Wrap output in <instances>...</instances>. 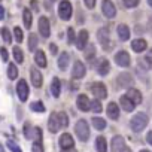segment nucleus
I'll list each match as a JSON object with an SVG mask.
<instances>
[{
	"label": "nucleus",
	"instance_id": "47",
	"mask_svg": "<svg viewBox=\"0 0 152 152\" xmlns=\"http://www.w3.org/2000/svg\"><path fill=\"white\" fill-rule=\"evenodd\" d=\"M145 60H146V61H148V63H149V64L152 66V49H151V51H149V52L146 54V57H145Z\"/></svg>",
	"mask_w": 152,
	"mask_h": 152
},
{
	"label": "nucleus",
	"instance_id": "17",
	"mask_svg": "<svg viewBox=\"0 0 152 152\" xmlns=\"http://www.w3.org/2000/svg\"><path fill=\"white\" fill-rule=\"evenodd\" d=\"M76 48L78 49H85V46L88 45V31L87 30H81L78 37H76Z\"/></svg>",
	"mask_w": 152,
	"mask_h": 152
},
{
	"label": "nucleus",
	"instance_id": "4",
	"mask_svg": "<svg viewBox=\"0 0 152 152\" xmlns=\"http://www.w3.org/2000/svg\"><path fill=\"white\" fill-rule=\"evenodd\" d=\"M90 90H91L93 96L96 99H99V100H103V99L107 97V88H106V85L103 82H93Z\"/></svg>",
	"mask_w": 152,
	"mask_h": 152
},
{
	"label": "nucleus",
	"instance_id": "24",
	"mask_svg": "<svg viewBox=\"0 0 152 152\" xmlns=\"http://www.w3.org/2000/svg\"><path fill=\"white\" fill-rule=\"evenodd\" d=\"M69 63H70V55L67 52H61L58 57V67L61 70H66L69 67Z\"/></svg>",
	"mask_w": 152,
	"mask_h": 152
},
{
	"label": "nucleus",
	"instance_id": "33",
	"mask_svg": "<svg viewBox=\"0 0 152 152\" xmlns=\"http://www.w3.org/2000/svg\"><path fill=\"white\" fill-rule=\"evenodd\" d=\"M85 60L88 61H93V58L96 57V46L94 45H88V48L85 49V54H84Z\"/></svg>",
	"mask_w": 152,
	"mask_h": 152
},
{
	"label": "nucleus",
	"instance_id": "56",
	"mask_svg": "<svg viewBox=\"0 0 152 152\" xmlns=\"http://www.w3.org/2000/svg\"><path fill=\"white\" fill-rule=\"evenodd\" d=\"M148 3H149V6L152 8V0H148Z\"/></svg>",
	"mask_w": 152,
	"mask_h": 152
},
{
	"label": "nucleus",
	"instance_id": "30",
	"mask_svg": "<svg viewBox=\"0 0 152 152\" xmlns=\"http://www.w3.org/2000/svg\"><path fill=\"white\" fill-rule=\"evenodd\" d=\"M8 78H9L11 81H14V79L18 78V69H17V66L12 64V63H9V66H8Z\"/></svg>",
	"mask_w": 152,
	"mask_h": 152
},
{
	"label": "nucleus",
	"instance_id": "51",
	"mask_svg": "<svg viewBox=\"0 0 152 152\" xmlns=\"http://www.w3.org/2000/svg\"><path fill=\"white\" fill-rule=\"evenodd\" d=\"M84 21H85V18H84V14L79 11V12H78V23H84Z\"/></svg>",
	"mask_w": 152,
	"mask_h": 152
},
{
	"label": "nucleus",
	"instance_id": "55",
	"mask_svg": "<svg viewBox=\"0 0 152 152\" xmlns=\"http://www.w3.org/2000/svg\"><path fill=\"white\" fill-rule=\"evenodd\" d=\"M149 28H151V33H152V18L149 20Z\"/></svg>",
	"mask_w": 152,
	"mask_h": 152
},
{
	"label": "nucleus",
	"instance_id": "6",
	"mask_svg": "<svg viewBox=\"0 0 152 152\" xmlns=\"http://www.w3.org/2000/svg\"><path fill=\"white\" fill-rule=\"evenodd\" d=\"M102 11H103L104 17L109 18V20H112V18L116 15V8H115V5L112 3V0H103Z\"/></svg>",
	"mask_w": 152,
	"mask_h": 152
},
{
	"label": "nucleus",
	"instance_id": "42",
	"mask_svg": "<svg viewBox=\"0 0 152 152\" xmlns=\"http://www.w3.org/2000/svg\"><path fill=\"white\" fill-rule=\"evenodd\" d=\"M33 130H34V128H31V125L27 122V124L24 125V136H26L27 139H31V137H33Z\"/></svg>",
	"mask_w": 152,
	"mask_h": 152
},
{
	"label": "nucleus",
	"instance_id": "35",
	"mask_svg": "<svg viewBox=\"0 0 152 152\" xmlns=\"http://www.w3.org/2000/svg\"><path fill=\"white\" fill-rule=\"evenodd\" d=\"M58 119H60V125L61 128H66L69 125V116L66 112H58Z\"/></svg>",
	"mask_w": 152,
	"mask_h": 152
},
{
	"label": "nucleus",
	"instance_id": "36",
	"mask_svg": "<svg viewBox=\"0 0 152 152\" xmlns=\"http://www.w3.org/2000/svg\"><path fill=\"white\" fill-rule=\"evenodd\" d=\"M14 36H15V40H17L18 43H21V42H23V39H24V34H23V30H21V27H15V28H14Z\"/></svg>",
	"mask_w": 152,
	"mask_h": 152
},
{
	"label": "nucleus",
	"instance_id": "11",
	"mask_svg": "<svg viewBox=\"0 0 152 152\" xmlns=\"http://www.w3.org/2000/svg\"><path fill=\"white\" fill-rule=\"evenodd\" d=\"M76 106H78V109L82 110V112H90L91 110V100L85 94H81L76 99Z\"/></svg>",
	"mask_w": 152,
	"mask_h": 152
},
{
	"label": "nucleus",
	"instance_id": "58",
	"mask_svg": "<svg viewBox=\"0 0 152 152\" xmlns=\"http://www.w3.org/2000/svg\"><path fill=\"white\" fill-rule=\"evenodd\" d=\"M51 2H57V0H51Z\"/></svg>",
	"mask_w": 152,
	"mask_h": 152
},
{
	"label": "nucleus",
	"instance_id": "10",
	"mask_svg": "<svg viewBox=\"0 0 152 152\" xmlns=\"http://www.w3.org/2000/svg\"><path fill=\"white\" fill-rule=\"evenodd\" d=\"M87 73V69H85V64L81 63V61H76L73 64V69H72V76L73 79H82Z\"/></svg>",
	"mask_w": 152,
	"mask_h": 152
},
{
	"label": "nucleus",
	"instance_id": "39",
	"mask_svg": "<svg viewBox=\"0 0 152 152\" xmlns=\"http://www.w3.org/2000/svg\"><path fill=\"white\" fill-rule=\"evenodd\" d=\"M6 146L9 148V151H11V152H23V151H21V148H20L14 140H8V142H6Z\"/></svg>",
	"mask_w": 152,
	"mask_h": 152
},
{
	"label": "nucleus",
	"instance_id": "18",
	"mask_svg": "<svg viewBox=\"0 0 152 152\" xmlns=\"http://www.w3.org/2000/svg\"><path fill=\"white\" fill-rule=\"evenodd\" d=\"M134 104H140L142 102H143V96H142V93L139 91V90H136V88H130L128 90V93L125 94Z\"/></svg>",
	"mask_w": 152,
	"mask_h": 152
},
{
	"label": "nucleus",
	"instance_id": "57",
	"mask_svg": "<svg viewBox=\"0 0 152 152\" xmlns=\"http://www.w3.org/2000/svg\"><path fill=\"white\" fill-rule=\"evenodd\" d=\"M140 152H151V151H146V149H143V151H140Z\"/></svg>",
	"mask_w": 152,
	"mask_h": 152
},
{
	"label": "nucleus",
	"instance_id": "25",
	"mask_svg": "<svg viewBox=\"0 0 152 152\" xmlns=\"http://www.w3.org/2000/svg\"><path fill=\"white\" fill-rule=\"evenodd\" d=\"M51 93H52V96H54L55 99L60 97V94H61V82H60L58 78H54V79H52V84H51Z\"/></svg>",
	"mask_w": 152,
	"mask_h": 152
},
{
	"label": "nucleus",
	"instance_id": "20",
	"mask_svg": "<svg viewBox=\"0 0 152 152\" xmlns=\"http://www.w3.org/2000/svg\"><path fill=\"white\" fill-rule=\"evenodd\" d=\"M146 48H148V43H146V40L142 39V37H137V39H134V40L131 42V49H133L134 52H143Z\"/></svg>",
	"mask_w": 152,
	"mask_h": 152
},
{
	"label": "nucleus",
	"instance_id": "41",
	"mask_svg": "<svg viewBox=\"0 0 152 152\" xmlns=\"http://www.w3.org/2000/svg\"><path fill=\"white\" fill-rule=\"evenodd\" d=\"M139 2L140 0H124V6L127 9H133V8H136L139 5Z\"/></svg>",
	"mask_w": 152,
	"mask_h": 152
},
{
	"label": "nucleus",
	"instance_id": "44",
	"mask_svg": "<svg viewBox=\"0 0 152 152\" xmlns=\"http://www.w3.org/2000/svg\"><path fill=\"white\" fill-rule=\"evenodd\" d=\"M33 137H34V142H42V130L34 128L33 130Z\"/></svg>",
	"mask_w": 152,
	"mask_h": 152
},
{
	"label": "nucleus",
	"instance_id": "34",
	"mask_svg": "<svg viewBox=\"0 0 152 152\" xmlns=\"http://www.w3.org/2000/svg\"><path fill=\"white\" fill-rule=\"evenodd\" d=\"M37 43H39L37 36H36L34 33H31V34L28 36V49H30V51H34V49L37 48Z\"/></svg>",
	"mask_w": 152,
	"mask_h": 152
},
{
	"label": "nucleus",
	"instance_id": "29",
	"mask_svg": "<svg viewBox=\"0 0 152 152\" xmlns=\"http://www.w3.org/2000/svg\"><path fill=\"white\" fill-rule=\"evenodd\" d=\"M12 54H14V58H15V61H17L18 64H21V63L24 61V54H23V49H21L20 46H14Z\"/></svg>",
	"mask_w": 152,
	"mask_h": 152
},
{
	"label": "nucleus",
	"instance_id": "14",
	"mask_svg": "<svg viewBox=\"0 0 152 152\" xmlns=\"http://www.w3.org/2000/svg\"><path fill=\"white\" fill-rule=\"evenodd\" d=\"M30 79H31V84H33L34 88H40L42 87L43 78H42V73L36 67H31L30 69Z\"/></svg>",
	"mask_w": 152,
	"mask_h": 152
},
{
	"label": "nucleus",
	"instance_id": "22",
	"mask_svg": "<svg viewBox=\"0 0 152 152\" xmlns=\"http://www.w3.org/2000/svg\"><path fill=\"white\" fill-rule=\"evenodd\" d=\"M124 146H125V140H124L122 136H115V137L112 139V143H110L112 152H119Z\"/></svg>",
	"mask_w": 152,
	"mask_h": 152
},
{
	"label": "nucleus",
	"instance_id": "27",
	"mask_svg": "<svg viewBox=\"0 0 152 152\" xmlns=\"http://www.w3.org/2000/svg\"><path fill=\"white\" fill-rule=\"evenodd\" d=\"M96 149L97 152H107V142L103 136H99L96 139Z\"/></svg>",
	"mask_w": 152,
	"mask_h": 152
},
{
	"label": "nucleus",
	"instance_id": "37",
	"mask_svg": "<svg viewBox=\"0 0 152 152\" xmlns=\"http://www.w3.org/2000/svg\"><path fill=\"white\" fill-rule=\"evenodd\" d=\"M2 37H3V40H5L6 43H11V42H12V36H11L9 28H6V27L2 28Z\"/></svg>",
	"mask_w": 152,
	"mask_h": 152
},
{
	"label": "nucleus",
	"instance_id": "16",
	"mask_svg": "<svg viewBox=\"0 0 152 152\" xmlns=\"http://www.w3.org/2000/svg\"><path fill=\"white\" fill-rule=\"evenodd\" d=\"M60 128H61V125H60V119H58V112H54V113H51V116L48 119V130L51 133H57Z\"/></svg>",
	"mask_w": 152,
	"mask_h": 152
},
{
	"label": "nucleus",
	"instance_id": "3",
	"mask_svg": "<svg viewBox=\"0 0 152 152\" xmlns=\"http://www.w3.org/2000/svg\"><path fill=\"white\" fill-rule=\"evenodd\" d=\"M134 84V79H133V76L128 73V72H122L118 75V78L115 81V85L118 87V90H125V88H130L133 87Z\"/></svg>",
	"mask_w": 152,
	"mask_h": 152
},
{
	"label": "nucleus",
	"instance_id": "26",
	"mask_svg": "<svg viewBox=\"0 0 152 152\" xmlns=\"http://www.w3.org/2000/svg\"><path fill=\"white\" fill-rule=\"evenodd\" d=\"M34 61H36V64H37L39 67H46V57H45V52H43L42 49L36 51V54H34Z\"/></svg>",
	"mask_w": 152,
	"mask_h": 152
},
{
	"label": "nucleus",
	"instance_id": "5",
	"mask_svg": "<svg viewBox=\"0 0 152 152\" xmlns=\"http://www.w3.org/2000/svg\"><path fill=\"white\" fill-rule=\"evenodd\" d=\"M72 12H73V8H72V3L67 2V0H63V2L58 5V15L61 20L67 21L72 18Z\"/></svg>",
	"mask_w": 152,
	"mask_h": 152
},
{
	"label": "nucleus",
	"instance_id": "8",
	"mask_svg": "<svg viewBox=\"0 0 152 152\" xmlns=\"http://www.w3.org/2000/svg\"><path fill=\"white\" fill-rule=\"evenodd\" d=\"M94 67H96V70L99 72L100 76H106V75L110 72V64H109V61H107L106 58H99V60L96 61Z\"/></svg>",
	"mask_w": 152,
	"mask_h": 152
},
{
	"label": "nucleus",
	"instance_id": "31",
	"mask_svg": "<svg viewBox=\"0 0 152 152\" xmlns=\"http://www.w3.org/2000/svg\"><path fill=\"white\" fill-rule=\"evenodd\" d=\"M30 109H31L33 112H36V113H43V112H45V104H43L40 100H37V102H33V103L30 104Z\"/></svg>",
	"mask_w": 152,
	"mask_h": 152
},
{
	"label": "nucleus",
	"instance_id": "48",
	"mask_svg": "<svg viewBox=\"0 0 152 152\" xmlns=\"http://www.w3.org/2000/svg\"><path fill=\"white\" fill-rule=\"evenodd\" d=\"M49 49H51V54H54V55H55V54H57V51H58V48H57V45H55V43H51V45H49Z\"/></svg>",
	"mask_w": 152,
	"mask_h": 152
},
{
	"label": "nucleus",
	"instance_id": "21",
	"mask_svg": "<svg viewBox=\"0 0 152 152\" xmlns=\"http://www.w3.org/2000/svg\"><path fill=\"white\" fill-rule=\"evenodd\" d=\"M116 31H118V37H119V40L127 42V40L130 39V28H128V26H125V24H119V26L116 27Z\"/></svg>",
	"mask_w": 152,
	"mask_h": 152
},
{
	"label": "nucleus",
	"instance_id": "13",
	"mask_svg": "<svg viewBox=\"0 0 152 152\" xmlns=\"http://www.w3.org/2000/svg\"><path fill=\"white\" fill-rule=\"evenodd\" d=\"M39 33L43 37H49V34H51V24H49V20L46 17L39 18Z\"/></svg>",
	"mask_w": 152,
	"mask_h": 152
},
{
	"label": "nucleus",
	"instance_id": "9",
	"mask_svg": "<svg viewBox=\"0 0 152 152\" xmlns=\"http://www.w3.org/2000/svg\"><path fill=\"white\" fill-rule=\"evenodd\" d=\"M17 94H18V99L21 102H27V99H28V85H27V82L24 79L18 81V84H17Z\"/></svg>",
	"mask_w": 152,
	"mask_h": 152
},
{
	"label": "nucleus",
	"instance_id": "15",
	"mask_svg": "<svg viewBox=\"0 0 152 152\" xmlns=\"http://www.w3.org/2000/svg\"><path fill=\"white\" fill-rule=\"evenodd\" d=\"M58 145L61 149H67V148H73L75 146V140L72 137L70 133H63L60 136V140H58Z\"/></svg>",
	"mask_w": 152,
	"mask_h": 152
},
{
	"label": "nucleus",
	"instance_id": "53",
	"mask_svg": "<svg viewBox=\"0 0 152 152\" xmlns=\"http://www.w3.org/2000/svg\"><path fill=\"white\" fill-rule=\"evenodd\" d=\"M3 17H5V9H3L2 6H0V21L3 20Z\"/></svg>",
	"mask_w": 152,
	"mask_h": 152
},
{
	"label": "nucleus",
	"instance_id": "28",
	"mask_svg": "<svg viewBox=\"0 0 152 152\" xmlns=\"http://www.w3.org/2000/svg\"><path fill=\"white\" fill-rule=\"evenodd\" d=\"M91 124H93V127H94L96 130H99V131H102V130H104V128H106V121H104L103 118H99V116L93 118Z\"/></svg>",
	"mask_w": 152,
	"mask_h": 152
},
{
	"label": "nucleus",
	"instance_id": "50",
	"mask_svg": "<svg viewBox=\"0 0 152 152\" xmlns=\"http://www.w3.org/2000/svg\"><path fill=\"white\" fill-rule=\"evenodd\" d=\"M146 142H148V143L152 146V131H149V133L146 134Z\"/></svg>",
	"mask_w": 152,
	"mask_h": 152
},
{
	"label": "nucleus",
	"instance_id": "19",
	"mask_svg": "<svg viewBox=\"0 0 152 152\" xmlns=\"http://www.w3.org/2000/svg\"><path fill=\"white\" fill-rule=\"evenodd\" d=\"M106 112H107V116H109L110 119H113V121H116V119L119 118V106H118L116 103H113V102H110V103L107 104Z\"/></svg>",
	"mask_w": 152,
	"mask_h": 152
},
{
	"label": "nucleus",
	"instance_id": "2",
	"mask_svg": "<svg viewBox=\"0 0 152 152\" xmlns=\"http://www.w3.org/2000/svg\"><path fill=\"white\" fill-rule=\"evenodd\" d=\"M75 133L81 142H87L90 139V125L85 119H79L75 125Z\"/></svg>",
	"mask_w": 152,
	"mask_h": 152
},
{
	"label": "nucleus",
	"instance_id": "32",
	"mask_svg": "<svg viewBox=\"0 0 152 152\" xmlns=\"http://www.w3.org/2000/svg\"><path fill=\"white\" fill-rule=\"evenodd\" d=\"M23 20H24L26 28H30V27H31V20H33V17H31V12H30L28 9H24V11H23Z\"/></svg>",
	"mask_w": 152,
	"mask_h": 152
},
{
	"label": "nucleus",
	"instance_id": "7",
	"mask_svg": "<svg viewBox=\"0 0 152 152\" xmlns=\"http://www.w3.org/2000/svg\"><path fill=\"white\" fill-rule=\"evenodd\" d=\"M97 39L99 42L103 45V49H110L112 43H110V37H109V30L107 28H100L97 33Z\"/></svg>",
	"mask_w": 152,
	"mask_h": 152
},
{
	"label": "nucleus",
	"instance_id": "59",
	"mask_svg": "<svg viewBox=\"0 0 152 152\" xmlns=\"http://www.w3.org/2000/svg\"><path fill=\"white\" fill-rule=\"evenodd\" d=\"M0 2H2V0H0Z\"/></svg>",
	"mask_w": 152,
	"mask_h": 152
},
{
	"label": "nucleus",
	"instance_id": "40",
	"mask_svg": "<svg viewBox=\"0 0 152 152\" xmlns=\"http://www.w3.org/2000/svg\"><path fill=\"white\" fill-rule=\"evenodd\" d=\"M91 110L94 113H100L102 112V103H100V100H93L91 102Z\"/></svg>",
	"mask_w": 152,
	"mask_h": 152
},
{
	"label": "nucleus",
	"instance_id": "43",
	"mask_svg": "<svg viewBox=\"0 0 152 152\" xmlns=\"http://www.w3.org/2000/svg\"><path fill=\"white\" fill-rule=\"evenodd\" d=\"M31 152H43V145H42V142H33Z\"/></svg>",
	"mask_w": 152,
	"mask_h": 152
},
{
	"label": "nucleus",
	"instance_id": "52",
	"mask_svg": "<svg viewBox=\"0 0 152 152\" xmlns=\"http://www.w3.org/2000/svg\"><path fill=\"white\" fill-rule=\"evenodd\" d=\"M61 152H78L75 148H67V149H61Z\"/></svg>",
	"mask_w": 152,
	"mask_h": 152
},
{
	"label": "nucleus",
	"instance_id": "12",
	"mask_svg": "<svg viewBox=\"0 0 152 152\" xmlns=\"http://www.w3.org/2000/svg\"><path fill=\"white\" fill-rule=\"evenodd\" d=\"M115 63L118 66H121V67H128L130 63H131V58H130V55H128L127 51H119L115 55Z\"/></svg>",
	"mask_w": 152,
	"mask_h": 152
},
{
	"label": "nucleus",
	"instance_id": "38",
	"mask_svg": "<svg viewBox=\"0 0 152 152\" xmlns=\"http://www.w3.org/2000/svg\"><path fill=\"white\" fill-rule=\"evenodd\" d=\"M75 42H76L75 30H73L72 27H69V28H67V43H69V45H72V43H75Z\"/></svg>",
	"mask_w": 152,
	"mask_h": 152
},
{
	"label": "nucleus",
	"instance_id": "23",
	"mask_svg": "<svg viewBox=\"0 0 152 152\" xmlns=\"http://www.w3.org/2000/svg\"><path fill=\"white\" fill-rule=\"evenodd\" d=\"M119 103H121V107H122L125 112H133L134 107H136V104H134L127 96H122V97L119 99Z\"/></svg>",
	"mask_w": 152,
	"mask_h": 152
},
{
	"label": "nucleus",
	"instance_id": "1",
	"mask_svg": "<svg viewBox=\"0 0 152 152\" xmlns=\"http://www.w3.org/2000/svg\"><path fill=\"white\" fill-rule=\"evenodd\" d=\"M148 122H149L148 115H146L145 112H139V113H136V115L131 118V121H130V128H131L134 133H140L142 130L146 128Z\"/></svg>",
	"mask_w": 152,
	"mask_h": 152
},
{
	"label": "nucleus",
	"instance_id": "49",
	"mask_svg": "<svg viewBox=\"0 0 152 152\" xmlns=\"http://www.w3.org/2000/svg\"><path fill=\"white\" fill-rule=\"evenodd\" d=\"M30 5H31V8H33L34 11H39V3L36 2V0H31V2H30Z\"/></svg>",
	"mask_w": 152,
	"mask_h": 152
},
{
	"label": "nucleus",
	"instance_id": "46",
	"mask_svg": "<svg viewBox=\"0 0 152 152\" xmlns=\"http://www.w3.org/2000/svg\"><path fill=\"white\" fill-rule=\"evenodd\" d=\"M84 3H85V6L88 9H93L96 6V0H84Z\"/></svg>",
	"mask_w": 152,
	"mask_h": 152
},
{
	"label": "nucleus",
	"instance_id": "45",
	"mask_svg": "<svg viewBox=\"0 0 152 152\" xmlns=\"http://www.w3.org/2000/svg\"><path fill=\"white\" fill-rule=\"evenodd\" d=\"M0 55H2V60H3V61H8L9 55H8V51H6V48H0Z\"/></svg>",
	"mask_w": 152,
	"mask_h": 152
},
{
	"label": "nucleus",
	"instance_id": "54",
	"mask_svg": "<svg viewBox=\"0 0 152 152\" xmlns=\"http://www.w3.org/2000/svg\"><path fill=\"white\" fill-rule=\"evenodd\" d=\"M119 152H133V151H131V148H128V146H124V148H122Z\"/></svg>",
	"mask_w": 152,
	"mask_h": 152
}]
</instances>
